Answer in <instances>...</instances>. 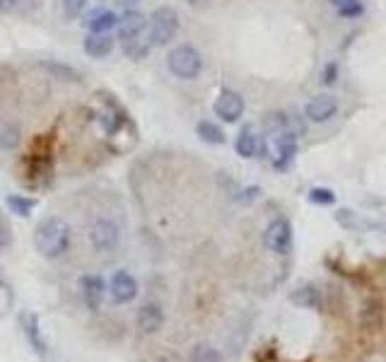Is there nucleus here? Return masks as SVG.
Segmentation results:
<instances>
[{
  "mask_svg": "<svg viewBox=\"0 0 386 362\" xmlns=\"http://www.w3.org/2000/svg\"><path fill=\"white\" fill-rule=\"evenodd\" d=\"M263 244H266L268 251L278 256H285L292 249V225L290 220L285 218H276L271 220V225L263 232Z\"/></svg>",
  "mask_w": 386,
  "mask_h": 362,
  "instance_id": "nucleus-5",
  "label": "nucleus"
},
{
  "mask_svg": "<svg viewBox=\"0 0 386 362\" xmlns=\"http://www.w3.org/2000/svg\"><path fill=\"white\" fill-rule=\"evenodd\" d=\"M109 293H111V300H114L116 305H128V302H133L138 297L136 278H133L128 271H116L114 276H111Z\"/></svg>",
  "mask_w": 386,
  "mask_h": 362,
  "instance_id": "nucleus-9",
  "label": "nucleus"
},
{
  "mask_svg": "<svg viewBox=\"0 0 386 362\" xmlns=\"http://www.w3.org/2000/svg\"><path fill=\"white\" fill-rule=\"evenodd\" d=\"M80 290H83V300L90 312H97L102 307V300H104V293H107V285L99 276H85L80 280Z\"/></svg>",
  "mask_w": 386,
  "mask_h": 362,
  "instance_id": "nucleus-14",
  "label": "nucleus"
},
{
  "mask_svg": "<svg viewBox=\"0 0 386 362\" xmlns=\"http://www.w3.org/2000/svg\"><path fill=\"white\" fill-rule=\"evenodd\" d=\"M85 25L92 34H109L114 27H119V15L111 13V10H95L85 20Z\"/></svg>",
  "mask_w": 386,
  "mask_h": 362,
  "instance_id": "nucleus-16",
  "label": "nucleus"
},
{
  "mask_svg": "<svg viewBox=\"0 0 386 362\" xmlns=\"http://www.w3.org/2000/svg\"><path fill=\"white\" fill-rule=\"evenodd\" d=\"M382 321H384V309L379 302H367L365 309H362V317H360V324H362V329H367V331H377L379 326H382Z\"/></svg>",
  "mask_w": 386,
  "mask_h": 362,
  "instance_id": "nucleus-18",
  "label": "nucleus"
},
{
  "mask_svg": "<svg viewBox=\"0 0 386 362\" xmlns=\"http://www.w3.org/2000/svg\"><path fill=\"white\" fill-rule=\"evenodd\" d=\"M34 249L39 251V256L49 261L61 259L70 249V227L66 220L46 218L34 232Z\"/></svg>",
  "mask_w": 386,
  "mask_h": 362,
  "instance_id": "nucleus-1",
  "label": "nucleus"
},
{
  "mask_svg": "<svg viewBox=\"0 0 386 362\" xmlns=\"http://www.w3.org/2000/svg\"><path fill=\"white\" fill-rule=\"evenodd\" d=\"M290 302H295L297 307L302 309H321L324 307V300H321V290L317 285H302L300 290L290 295Z\"/></svg>",
  "mask_w": 386,
  "mask_h": 362,
  "instance_id": "nucleus-17",
  "label": "nucleus"
},
{
  "mask_svg": "<svg viewBox=\"0 0 386 362\" xmlns=\"http://www.w3.org/2000/svg\"><path fill=\"white\" fill-rule=\"evenodd\" d=\"M191 362H220V353L218 350H213L210 346H198L196 350H193Z\"/></svg>",
  "mask_w": 386,
  "mask_h": 362,
  "instance_id": "nucleus-24",
  "label": "nucleus"
},
{
  "mask_svg": "<svg viewBox=\"0 0 386 362\" xmlns=\"http://www.w3.org/2000/svg\"><path fill=\"white\" fill-rule=\"evenodd\" d=\"M90 244L95 251H114L119 247V227L104 218L95 220L90 225Z\"/></svg>",
  "mask_w": 386,
  "mask_h": 362,
  "instance_id": "nucleus-7",
  "label": "nucleus"
},
{
  "mask_svg": "<svg viewBox=\"0 0 386 362\" xmlns=\"http://www.w3.org/2000/svg\"><path fill=\"white\" fill-rule=\"evenodd\" d=\"M148 17H145L140 10H126L124 15L119 17V39L121 44L126 42H133V39L143 37V34H148Z\"/></svg>",
  "mask_w": 386,
  "mask_h": 362,
  "instance_id": "nucleus-10",
  "label": "nucleus"
},
{
  "mask_svg": "<svg viewBox=\"0 0 386 362\" xmlns=\"http://www.w3.org/2000/svg\"><path fill=\"white\" fill-rule=\"evenodd\" d=\"M87 0H63V13L68 17H78L85 10Z\"/></svg>",
  "mask_w": 386,
  "mask_h": 362,
  "instance_id": "nucleus-26",
  "label": "nucleus"
},
{
  "mask_svg": "<svg viewBox=\"0 0 386 362\" xmlns=\"http://www.w3.org/2000/svg\"><path fill=\"white\" fill-rule=\"evenodd\" d=\"M196 133H198V138L208 145H222L227 140L225 131H222L215 121H201V124L196 126Z\"/></svg>",
  "mask_w": 386,
  "mask_h": 362,
  "instance_id": "nucleus-19",
  "label": "nucleus"
},
{
  "mask_svg": "<svg viewBox=\"0 0 386 362\" xmlns=\"http://www.w3.org/2000/svg\"><path fill=\"white\" fill-rule=\"evenodd\" d=\"M235 150L244 160H254V157H266V136H259L254 126H242V131L235 138Z\"/></svg>",
  "mask_w": 386,
  "mask_h": 362,
  "instance_id": "nucleus-6",
  "label": "nucleus"
},
{
  "mask_svg": "<svg viewBox=\"0 0 386 362\" xmlns=\"http://www.w3.org/2000/svg\"><path fill=\"white\" fill-rule=\"evenodd\" d=\"M213 112L225 124H237V121H242L244 112H247V102H244V97L237 90L222 87L213 102Z\"/></svg>",
  "mask_w": 386,
  "mask_h": 362,
  "instance_id": "nucleus-4",
  "label": "nucleus"
},
{
  "mask_svg": "<svg viewBox=\"0 0 386 362\" xmlns=\"http://www.w3.org/2000/svg\"><path fill=\"white\" fill-rule=\"evenodd\" d=\"M167 68L174 78L179 80H196L203 70V56L196 46L191 44H179L169 51L167 56Z\"/></svg>",
  "mask_w": 386,
  "mask_h": 362,
  "instance_id": "nucleus-2",
  "label": "nucleus"
},
{
  "mask_svg": "<svg viewBox=\"0 0 386 362\" xmlns=\"http://www.w3.org/2000/svg\"><path fill=\"white\" fill-rule=\"evenodd\" d=\"M336 80H338V63H326V68H324V75H321V83L324 85H336Z\"/></svg>",
  "mask_w": 386,
  "mask_h": 362,
  "instance_id": "nucleus-27",
  "label": "nucleus"
},
{
  "mask_svg": "<svg viewBox=\"0 0 386 362\" xmlns=\"http://www.w3.org/2000/svg\"><path fill=\"white\" fill-rule=\"evenodd\" d=\"M140 3H143V0H116V5H119L124 13H126V10H136Z\"/></svg>",
  "mask_w": 386,
  "mask_h": 362,
  "instance_id": "nucleus-28",
  "label": "nucleus"
},
{
  "mask_svg": "<svg viewBox=\"0 0 386 362\" xmlns=\"http://www.w3.org/2000/svg\"><path fill=\"white\" fill-rule=\"evenodd\" d=\"M13 3H15V0H0V10H8V8H13Z\"/></svg>",
  "mask_w": 386,
  "mask_h": 362,
  "instance_id": "nucleus-30",
  "label": "nucleus"
},
{
  "mask_svg": "<svg viewBox=\"0 0 386 362\" xmlns=\"http://www.w3.org/2000/svg\"><path fill=\"white\" fill-rule=\"evenodd\" d=\"M297 157V136L295 133H285V136L276 138V155H273V167L278 172L290 169V165Z\"/></svg>",
  "mask_w": 386,
  "mask_h": 362,
  "instance_id": "nucleus-13",
  "label": "nucleus"
},
{
  "mask_svg": "<svg viewBox=\"0 0 386 362\" xmlns=\"http://www.w3.org/2000/svg\"><path fill=\"white\" fill-rule=\"evenodd\" d=\"M8 208L10 213L20 215V218H29L32 215V210L37 208V201L34 198H27V196H8Z\"/></svg>",
  "mask_w": 386,
  "mask_h": 362,
  "instance_id": "nucleus-22",
  "label": "nucleus"
},
{
  "mask_svg": "<svg viewBox=\"0 0 386 362\" xmlns=\"http://www.w3.org/2000/svg\"><path fill=\"white\" fill-rule=\"evenodd\" d=\"M338 114V99L333 95H317L307 102L304 116L309 124H329L333 116Z\"/></svg>",
  "mask_w": 386,
  "mask_h": 362,
  "instance_id": "nucleus-8",
  "label": "nucleus"
},
{
  "mask_svg": "<svg viewBox=\"0 0 386 362\" xmlns=\"http://www.w3.org/2000/svg\"><path fill=\"white\" fill-rule=\"evenodd\" d=\"M150 49H152V42H150L148 34H143V37L124 44V54L131 58V61H143V58L150 54Z\"/></svg>",
  "mask_w": 386,
  "mask_h": 362,
  "instance_id": "nucleus-20",
  "label": "nucleus"
},
{
  "mask_svg": "<svg viewBox=\"0 0 386 362\" xmlns=\"http://www.w3.org/2000/svg\"><path fill=\"white\" fill-rule=\"evenodd\" d=\"M20 329H22V334H25L27 343L32 346L34 353L44 358V355L49 353V348H46L42 329H39V317H37V314H34V312H22L20 314Z\"/></svg>",
  "mask_w": 386,
  "mask_h": 362,
  "instance_id": "nucleus-12",
  "label": "nucleus"
},
{
  "mask_svg": "<svg viewBox=\"0 0 386 362\" xmlns=\"http://www.w3.org/2000/svg\"><path fill=\"white\" fill-rule=\"evenodd\" d=\"M17 143H20V128L17 126L3 128V133H0V148H15Z\"/></svg>",
  "mask_w": 386,
  "mask_h": 362,
  "instance_id": "nucleus-25",
  "label": "nucleus"
},
{
  "mask_svg": "<svg viewBox=\"0 0 386 362\" xmlns=\"http://www.w3.org/2000/svg\"><path fill=\"white\" fill-rule=\"evenodd\" d=\"M333 5V10H336L338 15L345 17V20H355V17H360L365 13V5H362V0H329Z\"/></svg>",
  "mask_w": 386,
  "mask_h": 362,
  "instance_id": "nucleus-21",
  "label": "nucleus"
},
{
  "mask_svg": "<svg viewBox=\"0 0 386 362\" xmlns=\"http://www.w3.org/2000/svg\"><path fill=\"white\" fill-rule=\"evenodd\" d=\"M177 34H179V15L174 8L162 5V8H157L155 13L150 15L148 37L152 46H169L177 39Z\"/></svg>",
  "mask_w": 386,
  "mask_h": 362,
  "instance_id": "nucleus-3",
  "label": "nucleus"
},
{
  "mask_svg": "<svg viewBox=\"0 0 386 362\" xmlns=\"http://www.w3.org/2000/svg\"><path fill=\"white\" fill-rule=\"evenodd\" d=\"M208 0H189V5L191 8H203V5H206Z\"/></svg>",
  "mask_w": 386,
  "mask_h": 362,
  "instance_id": "nucleus-29",
  "label": "nucleus"
},
{
  "mask_svg": "<svg viewBox=\"0 0 386 362\" xmlns=\"http://www.w3.org/2000/svg\"><path fill=\"white\" fill-rule=\"evenodd\" d=\"M307 198L314 206H333V203H336V194H333L331 189H324V186H314Z\"/></svg>",
  "mask_w": 386,
  "mask_h": 362,
  "instance_id": "nucleus-23",
  "label": "nucleus"
},
{
  "mask_svg": "<svg viewBox=\"0 0 386 362\" xmlns=\"http://www.w3.org/2000/svg\"><path fill=\"white\" fill-rule=\"evenodd\" d=\"M136 324H138L140 334H145V336L157 334V331L162 329V324H165V309L157 305V302H145L136 314Z\"/></svg>",
  "mask_w": 386,
  "mask_h": 362,
  "instance_id": "nucleus-11",
  "label": "nucleus"
},
{
  "mask_svg": "<svg viewBox=\"0 0 386 362\" xmlns=\"http://www.w3.org/2000/svg\"><path fill=\"white\" fill-rule=\"evenodd\" d=\"M114 37L111 34H87L85 39V54L92 58H107L111 51H114Z\"/></svg>",
  "mask_w": 386,
  "mask_h": 362,
  "instance_id": "nucleus-15",
  "label": "nucleus"
}]
</instances>
